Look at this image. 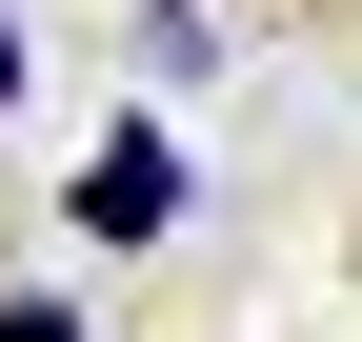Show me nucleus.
I'll list each match as a JSON object with an SVG mask.
<instances>
[{
	"instance_id": "obj_1",
	"label": "nucleus",
	"mask_w": 362,
	"mask_h": 342,
	"mask_svg": "<svg viewBox=\"0 0 362 342\" xmlns=\"http://www.w3.org/2000/svg\"><path fill=\"white\" fill-rule=\"evenodd\" d=\"M181 222V161H161V121H101V161H81V242H161Z\"/></svg>"
},
{
	"instance_id": "obj_2",
	"label": "nucleus",
	"mask_w": 362,
	"mask_h": 342,
	"mask_svg": "<svg viewBox=\"0 0 362 342\" xmlns=\"http://www.w3.org/2000/svg\"><path fill=\"white\" fill-rule=\"evenodd\" d=\"M0 101H21V20H0Z\"/></svg>"
}]
</instances>
